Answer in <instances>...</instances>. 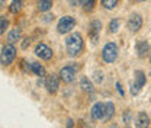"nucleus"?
<instances>
[{"mask_svg":"<svg viewBox=\"0 0 151 128\" xmlns=\"http://www.w3.org/2000/svg\"><path fill=\"white\" fill-rule=\"evenodd\" d=\"M111 128H118V127L116 125H111Z\"/></svg>","mask_w":151,"mask_h":128,"instance_id":"nucleus-32","label":"nucleus"},{"mask_svg":"<svg viewBox=\"0 0 151 128\" xmlns=\"http://www.w3.org/2000/svg\"><path fill=\"white\" fill-rule=\"evenodd\" d=\"M139 92H141V88H139V86H137L135 83H132V85H131V93H132V95L135 96V95H138Z\"/></svg>","mask_w":151,"mask_h":128,"instance_id":"nucleus-25","label":"nucleus"},{"mask_svg":"<svg viewBox=\"0 0 151 128\" xmlns=\"http://www.w3.org/2000/svg\"><path fill=\"white\" fill-rule=\"evenodd\" d=\"M119 25H121V20H119V18L111 19V22H109V25H108L109 32H111V34H116V32H118V29H119Z\"/></svg>","mask_w":151,"mask_h":128,"instance_id":"nucleus-21","label":"nucleus"},{"mask_svg":"<svg viewBox=\"0 0 151 128\" xmlns=\"http://www.w3.org/2000/svg\"><path fill=\"white\" fill-rule=\"evenodd\" d=\"M80 88H81V90L86 92V93H92V92L94 90L93 83H92L87 77H81V80H80Z\"/></svg>","mask_w":151,"mask_h":128,"instance_id":"nucleus-16","label":"nucleus"},{"mask_svg":"<svg viewBox=\"0 0 151 128\" xmlns=\"http://www.w3.org/2000/svg\"><path fill=\"white\" fill-rule=\"evenodd\" d=\"M135 127L137 128H150V116L145 112H139L135 118Z\"/></svg>","mask_w":151,"mask_h":128,"instance_id":"nucleus-11","label":"nucleus"},{"mask_svg":"<svg viewBox=\"0 0 151 128\" xmlns=\"http://www.w3.org/2000/svg\"><path fill=\"white\" fill-rule=\"evenodd\" d=\"M94 80H96V83H102L103 82V73L102 72H96L94 73Z\"/></svg>","mask_w":151,"mask_h":128,"instance_id":"nucleus-24","label":"nucleus"},{"mask_svg":"<svg viewBox=\"0 0 151 128\" xmlns=\"http://www.w3.org/2000/svg\"><path fill=\"white\" fill-rule=\"evenodd\" d=\"M124 121L128 124V121H129V111H127V114H125V116H124Z\"/></svg>","mask_w":151,"mask_h":128,"instance_id":"nucleus-31","label":"nucleus"},{"mask_svg":"<svg viewBox=\"0 0 151 128\" xmlns=\"http://www.w3.org/2000/svg\"><path fill=\"white\" fill-rule=\"evenodd\" d=\"M90 116H92L93 121L105 119V103L103 102H96L90 109Z\"/></svg>","mask_w":151,"mask_h":128,"instance_id":"nucleus-10","label":"nucleus"},{"mask_svg":"<svg viewBox=\"0 0 151 128\" xmlns=\"http://www.w3.org/2000/svg\"><path fill=\"white\" fill-rule=\"evenodd\" d=\"M7 26H9V19L6 18V16H1L0 18V34H4L6 29H7Z\"/></svg>","mask_w":151,"mask_h":128,"instance_id":"nucleus-23","label":"nucleus"},{"mask_svg":"<svg viewBox=\"0 0 151 128\" xmlns=\"http://www.w3.org/2000/svg\"><path fill=\"white\" fill-rule=\"evenodd\" d=\"M102 1V6L105 7V9H108V10H112L116 7V4H118V1L119 0H100Z\"/></svg>","mask_w":151,"mask_h":128,"instance_id":"nucleus-22","label":"nucleus"},{"mask_svg":"<svg viewBox=\"0 0 151 128\" xmlns=\"http://www.w3.org/2000/svg\"><path fill=\"white\" fill-rule=\"evenodd\" d=\"M83 47H84V41H83V37L78 32L70 34L65 39V48H67V53H68L70 57L78 55L83 51Z\"/></svg>","mask_w":151,"mask_h":128,"instance_id":"nucleus-1","label":"nucleus"},{"mask_svg":"<svg viewBox=\"0 0 151 128\" xmlns=\"http://www.w3.org/2000/svg\"><path fill=\"white\" fill-rule=\"evenodd\" d=\"M68 4H70L71 7H76L77 4H80V0H68Z\"/></svg>","mask_w":151,"mask_h":128,"instance_id":"nucleus-28","label":"nucleus"},{"mask_svg":"<svg viewBox=\"0 0 151 128\" xmlns=\"http://www.w3.org/2000/svg\"><path fill=\"white\" fill-rule=\"evenodd\" d=\"M29 44H31V39H29V38H25V39L22 41V44H20L22 50H26V48L29 47Z\"/></svg>","mask_w":151,"mask_h":128,"instance_id":"nucleus-26","label":"nucleus"},{"mask_svg":"<svg viewBox=\"0 0 151 128\" xmlns=\"http://www.w3.org/2000/svg\"><path fill=\"white\" fill-rule=\"evenodd\" d=\"M4 1H6V0H1V4H4Z\"/></svg>","mask_w":151,"mask_h":128,"instance_id":"nucleus-33","label":"nucleus"},{"mask_svg":"<svg viewBox=\"0 0 151 128\" xmlns=\"http://www.w3.org/2000/svg\"><path fill=\"white\" fill-rule=\"evenodd\" d=\"M134 83L137 86H139L142 89V86H145L147 83V77H145V73L142 70H135L134 72Z\"/></svg>","mask_w":151,"mask_h":128,"instance_id":"nucleus-13","label":"nucleus"},{"mask_svg":"<svg viewBox=\"0 0 151 128\" xmlns=\"http://www.w3.org/2000/svg\"><path fill=\"white\" fill-rule=\"evenodd\" d=\"M96 0H80V6L83 7L84 12H92L94 9Z\"/></svg>","mask_w":151,"mask_h":128,"instance_id":"nucleus-20","label":"nucleus"},{"mask_svg":"<svg viewBox=\"0 0 151 128\" xmlns=\"http://www.w3.org/2000/svg\"><path fill=\"white\" fill-rule=\"evenodd\" d=\"M74 26H76V18L67 15V16H63V18L58 20L57 31H58V34L64 35V34H68L71 29H74Z\"/></svg>","mask_w":151,"mask_h":128,"instance_id":"nucleus-4","label":"nucleus"},{"mask_svg":"<svg viewBox=\"0 0 151 128\" xmlns=\"http://www.w3.org/2000/svg\"><path fill=\"white\" fill-rule=\"evenodd\" d=\"M42 20H44V22H51V20H54V15H51V13H50V15H45Z\"/></svg>","mask_w":151,"mask_h":128,"instance_id":"nucleus-27","label":"nucleus"},{"mask_svg":"<svg viewBox=\"0 0 151 128\" xmlns=\"http://www.w3.org/2000/svg\"><path fill=\"white\" fill-rule=\"evenodd\" d=\"M20 38H22V29H20V28H13V29H10L9 34H7V41H9V44L18 42V41H20Z\"/></svg>","mask_w":151,"mask_h":128,"instance_id":"nucleus-14","label":"nucleus"},{"mask_svg":"<svg viewBox=\"0 0 151 128\" xmlns=\"http://www.w3.org/2000/svg\"><path fill=\"white\" fill-rule=\"evenodd\" d=\"M150 63H151V53H150Z\"/></svg>","mask_w":151,"mask_h":128,"instance_id":"nucleus-35","label":"nucleus"},{"mask_svg":"<svg viewBox=\"0 0 151 128\" xmlns=\"http://www.w3.org/2000/svg\"><path fill=\"white\" fill-rule=\"evenodd\" d=\"M100 29H102V22L99 19H93L89 25V38L92 42H97L100 37Z\"/></svg>","mask_w":151,"mask_h":128,"instance_id":"nucleus-7","label":"nucleus"},{"mask_svg":"<svg viewBox=\"0 0 151 128\" xmlns=\"http://www.w3.org/2000/svg\"><path fill=\"white\" fill-rule=\"evenodd\" d=\"M148 51H150L148 42L144 41V39H139V41L137 42V54H138V57H139V58H144L145 55L148 54Z\"/></svg>","mask_w":151,"mask_h":128,"instance_id":"nucleus-12","label":"nucleus"},{"mask_svg":"<svg viewBox=\"0 0 151 128\" xmlns=\"http://www.w3.org/2000/svg\"><path fill=\"white\" fill-rule=\"evenodd\" d=\"M47 83H45V88H47V90L50 92V93H57L58 90V88H60V77H58V74H50V76H47Z\"/></svg>","mask_w":151,"mask_h":128,"instance_id":"nucleus-9","label":"nucleus"},{"mask_svg":"<svg viewBox=\"0 0 151 128\" xmlns=\"http://www.w3.org/2000/svg\"><path fill=\"white\" fill-rule=\"evenodd\" d=\"M74 127V122H73V119H68L67 121V128H73Z\"/></svg>","mask_w":151,"mask_h":128,"instance_id":"nucleus-30","label":"nucleus"},{"mask_svg":"<svg viewBox=\"0 0 151 128\" xmlns=\"http://www.w3.org/2000/svg\"><path fill=\"white\" fill-rule=\"evenodd\" d=\"M127 26H128L129 32H132V34L138 32V31L142 28V16H141L139 13H132L131 16L128 18Z\"/></svg>","mask_w":151,"mask_h":128,"instance_id":"nucleus-5","label":"nucleus"},{"mask_svg":"<svg viewBox=\"0 0 151 128\" xmlns=\"http://www.w3.org/2000/svg\"><path fill=\"white\" fill-rule=\"evenodd\" d=\"M60 79L64 82V83H71L76 77V69L74 66H65L60 70Z\"/></svg>","mask_w":151,"mask_h":128,"instance_id":"nucleus-8","label":"nucleus"},{"mask_svg":"<svg viewBox=\"0 0 151 128\" xmlns=\"http://www.w3.org/2000/svg\"><path fill=\"white\" fill-rule=\"evenodd\" d=\"M16 58V48L13 44H6L1 48V55H0V61L3 67H7L13 63V60Z\"/></svg>","mask_w":151,"mask_h":128,"instance_id":"nucleus-2","label":"nucleus"},{"mask_svg":"<svg viewBox=\"0 0 151 128\" xmlns=\"http://www.w3.org/2000/svg\"><path fill=\"white\" fill-rule=\"evenodd\" d=\"M102 58L108 64L115 63L118 58V45L115 42H106L105 47L102 48Z\"/></svg>","mask_w":151,"mask_h":128,"instance_id":"nucleus-3","label":"nucleus"},{"mask_svg":"<svg viewBox=\"0 0 151 128\" xmlns=\"http://www.w3.org/2000/svg\"><path fill=\"white\" fill-rule=\"evenodd\" d=\"M31 67H32L31 72L35 73L38 77H45L47 72H45V67H44L42 64H39V63H31Z\"/></svg>","mask_w":151,"mask_h":128,"instance_id":"nucleus-17","label":"nucleus"},{"mask_svg":"<svg viewBox=\"0 0 151 128\" xmlns=\"http://www.w3.org/2000/svg\"><path fill=\"white\" fill-rule=\"evenodd\" d=\"M115 116V105L113 102H106L105 103V121H111Z\"/></svg>","mask_w":151,"mask_h":128,"instance_id":"nucleus-15","label":"nucleus"},{"mask_svg":"<svg viewBox=\"0 0 151 128\" xmlns=\"http://www.w3.org/2000/svg\"><path fill=\"white\" fill-rule=\"evenodd\" d=\"M135 1H145V0H135Z\"/></svg>","mask_w":151,"mask_h":128,"instance_id":"nucleus-34","label":"nucleus"},{"mask_svg":"<svg viewBox=\"0 0 151 128\" xmlns=\"http://www.w3.org/2000/svg\"><path fill=\"white\" fill-rule=\"evenodd\" d=\"M52 0H38V10L39 12H48L52 7Z\"/></svg>","mask_w":151,"mask_h":128,"instance_id":"nucleus-18","label":"nucleus"},{"mask_svg":"<svg viewBox=\"0 0 151 128\" xmlns=\"http://www.w3.org/2000/svg\"><path fill=\"white\" fill-rule=\"evenodd\" d=\"M52 50L47 45V44H44V42H39L37 47H35V55L39 57L41 60H45V61H48V60H51L52 58Z\"/></svg>","mask_w":151,"mask_h":128,"instance_id":"nucleus-6","label":"nucleus"},{"mask_svg":"<svg viewBox=\"0 0 151 128\" xmlns=\"http://www.w3.org/2000/svg\"><path fill=\"white\" fill-rule=\"evenodd\" d=\"M116 88H118V92H119V95H121V96H124V95H125V93H124V89L121 88V83H116Z\"/></svg>","mask_w":151,"mask_h":128,"instance_id":"nucleus-29","label":"nucleus"},{"mask_svg":"<svg viewBox=\"0 0 151 128\" xmlns=\"http://www.w3.org/2000/svg\"><path fill=\"white\" fill-rule=\"evenodd\" d=\"M22 7H23V0H13L9 6V10L12 13H19L22 10Z\"/></svg>","mask_w":151,"mask_h":128,"instance_id":"nucleus-19","label":"nucleus"}]
</instances>
